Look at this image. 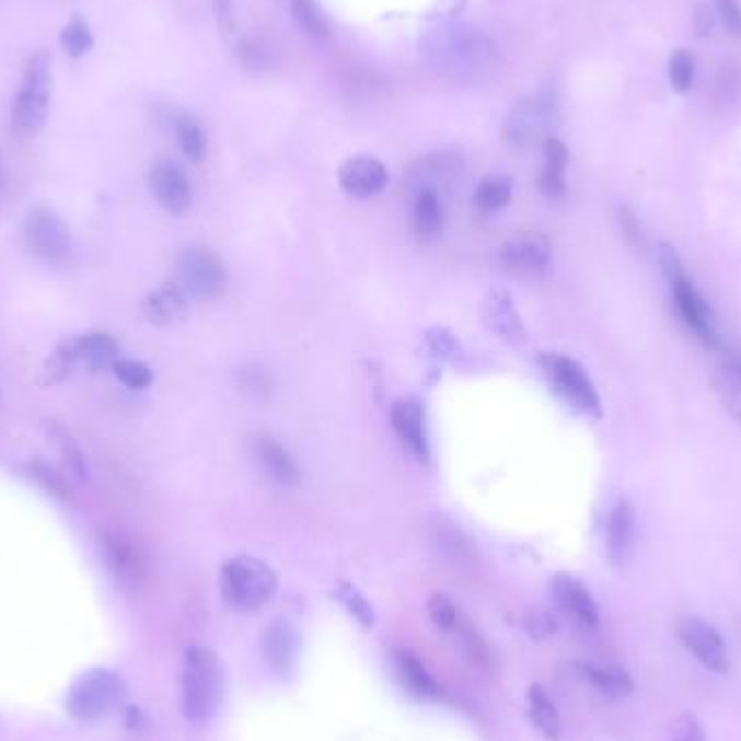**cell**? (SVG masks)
Returning a JSON list of instances; mask_svg holds the SVG:
<instances>
[{
  "label": "cell",
  "mask_w": 741,
  "mask_h": 741,
  "mask_svg": "<svg viewBox=\"0 0 741 741\" xmlns=\"http://www.w3.org/2000/svg\"><path fill=\"white\" fill-rule=\"evenodd\" d=\"M53 94V61L46 50H37L28 57L18 94L11 106V132L18 137H35L50 111Z\"/></svg>",
  "instance_id": "cell-1"
},
{
  "label": "cell",
  "mask_w": 741,
  "mask_h": 741,
  "mask_svg": "<svg viewBox=\"0 0 741 741\" xmlns=\"http://www.w3.org/2000/svg\"><path fill=\"white\" fill-rule=\"evenodd\" d=\"M223 698V668L219 657L205 648L192 646L183 661V714L192 722H205L217 711Z\"/></svg>",
  "instance_id": "cell-2"
},
{
  "label": "cell",
  "mask_w": 741,
  "mask_h": 741,
  "mask_svg": "<svg viewBox=\"0 0 741 741\" xmlns=\"http://www.w3.org/2000/svg\"><path fill=\"white\" fill-rule=\"evenodd\" d=\"M427 55L440 70L477 77L495 63V44L475 28H444L427 39Z\"/></svg>",
  "instance_id": "cell-3"
},
{
  "label": "cell",
  "mask_w": 741,
  "mask_h": 741,
  "mask_svg": "<svg viewBox=\"0 0 741 741\" xmlns=\"http://www.w3.org/2000/svg\"><path fill=\"white\" fill-rule=\"evenodd\" d=\"M278 579L274 570L250 555L230 559L221 570V594L225 603L239 612L260 610L276 592Z\"/></svg>",
  "instance_id": "cell-4"
},
{
  "label": "cell",
  "mask_w": 741,
  "mask_h": 741,
  "mask_svg": "<svg viewBox=\"0 0 741 741\" xmlns=\"http://www.w3.org/2000/svg\"><path fill=\"white\" fill-rule=\"evenodd\" d=\"M181 289L196 300L211 302L223 296L228 287V271L223 260L209 247H187L176 260Z\"/></svg>",
  "instance_id": "cell-5"
},
{
  "label": "cell",
  "mask_w": 741,
  "mask_h": 741,
  "mask_svg": "<svg viewBox=\"0 0 741 741\" xmlns=\"http://www.w3.org/2000/svg\"><path fill=\"white\" fill-rule=\"evenodd\" d=\"M661 260H663V267L668 271L681 317L703 343L718 347L720 340H718V334H716V327H714L711 309L707 306L703 296L696 291V287L690 282V278L683 274L676 254L665 247L663 254H661Z\"/></svg>",
  "instance_id": "cell-6"
},
{
  "label": "cell",
  "mask_w": 741,
  "mask_h": 741,
  "mask_svg": "<svg viewBox=\"0 0 741 741\" xmlns=\"http://www.w3.org/2000/svg\"><path fill=\"white\" fill-rule=\"evenodd\" d=\"M542 369L548 375L551 384L555 386V391L568 402L572 404L577 410L592 415V417H601V400L599 393L590 380V375L586 373V369L564 356V354H546L542 356Z\"/></svg>",
  "instance_id": "cell-7"
},
{
  "label": "cell",
  "mask_w": 741,
  "mask_h": 741,
  "mask_svg": "<svg viewBox=\"0 0 741 741\" xmlns=\"http://www.w3.org/2000/svg\"><path fill=\"white\" fill-rule=\"evenodd\" d=\"M121 698V681L111 670H90L68 692V711L77 720H99Z\"/></svg>",
  "instance_id": "cell-8"
},
{
  "label": "cell",
  "mask_w": 741,
  "mask_h": 741,
  "mask_svg": "<svg viewBox=\"0 0 741 741\" xmlns=\"http://www.w3.org/2000/svg\"><path fill=\"white\" fill-rule=\"evenodd\" d=\"M557 101L551 92H540L533 99L521 101L506 119L503 137L514 148H525L546 137L557 124Z\"/></svg>",
  "instance_id": "cell-9"
},
{
  "label": "cell",
  "mask_w": 741,
  "mask_h": 741,
  "mask_svg": "<svg viewBox=\"0 0 741 741\" xmlns=\"http://www.w3.org/2000/svg\"><path fill=\"white\" fill-rule=\"evenodd\" d=\"M26 241L33 254L53 265H63L74 254V239L70 225L61 219V215L37 207L26 217Z\"/></svg>",
  "instance_id": "cell-10"
},
{
  "label": "cell",
  "mask_w": 741,
  "mask_h": 741,
  "mask_svg": "<svg viewBox=\"0 0 741 741\" xmlns=\"http://www.w3.org/2000/svg\"><path fill=\"white\" fill-rule=\"evenodd\" d=\"M551 241L540 232H519L510 236L499 250L501 265L521 276L542 274L551 263Z\"/></svg>",
  "instance_id": "cell-11"
},
{
  "label": "cell",
  "mask_w": 741,
  "mask_h": 741,
  "mask_svg": "<svg viewBox=\"0 0 741 741\" xmlns=\"http://www.w3.org/2000/svg\"><path fill=\"white\" fill-rule=\"evenodd\" d=\"M679 637L685 648L709 670L727 672L729 670V652L722 636L703 618H683L679 623Z\"/></svg>",
  "instance_id": "cell-12"
},
{
  "label": "cell",
  "mask_w": 741,
  "mask_h": 741,
  "mask_svg": "<svg viewBox=\"0 0 741 741\" xmlns=\"http://www.w3.org/2000/svg\"><path fill=\"white\" fill-rule=\"evenodd\" d=\"M338 183L354 198H375L389 185V170L375 157H351L340 165Z\"/></svg>",
  "instance_id": "cell-13"
},
{
  "label": "cell",
  "mask_w": 741,
  "mask_h": 741,
  "mask_svg": "<svg viewBox=\"0 0 741 741\" xmlns=\"http://www.w3.org/2000/svg\"><path fill=\"white\" fill-rule=\"evenodd\" d=\"M150 189L161 205L163 211L170 215H185L192 209V185L185 172L174 165L172 161H159L150 170Z\"/></svg>",
  "instance_id": "cell-14"
},
{
  "label": "cell",
  "mask_w": 741,
  "mask_h": 741,
  "mask_svg": "<svg viewBox=\"0 0 741 741\" xmlns=\"http://www.w3.org/2000/svg\"><path fill=\"white\" fill-rule=\"evenodd\" d=\"M101 548L108 568L128 586H137L146 577V555L135 540L119 531H103Z\"/></svg>",
  "instance_id": "cell-15"
},
{
  "label": "cell",
  "mask_w": 741,
  "mask_h": 741,
  "mask_svg": "<svg viewBox=\"0 0 741 741\" xmlns=\"http://www.w3.org/2000/svg\"><path fill=\"white\" fill-rule=\"evenodd\" d=\"M252 453L260 468L280 486L296 488L302 484L304 475L298 466V462L291 458V453L278 444L271 436L267 433H256L252 436Z\"/></svg>",
  "instance_id": "cell-16"
},
{
  "label": "cell",
  "mask_w": 741,
  "mask_h": 741,
  "mask_svg": "<svg viewBox=\"0 0 741 741\" xmlns=\"http://www.w3.org/2000/svg\"><path fill=\"white\" fill-rule=\"evenodd\" d=\"M553 601L579 625L597 627L599 625V610L588 592V588L570 575H555L551 581Z\"/></svg>",
  "instance_id": "cell-17"
},
{
  "label": "cell",
  "mask_w": 741,
  "mask_h": 741,
  "mask_svg": "<svg viewBox=\"0 0 741 741\" xmlns=\"http://www.w3.org/2000/svg\"><path fill=\"white\" fill-rule=\"evenodd\" d=\"M391 421L408 451L425 462L429 458V442L425 431L424 406L417 400H397L391 408Z\"/></svg>",
  "instance_id": "cell-18"
},
{
  "label": "cell",
  "mask_w": 741,
  "mask_h": 741,
  "mask_svg": "<svg viewBox=\"0 0 741 741\" xmlns=\"http://www.w3.org/2000/svg\"><path fill=\"white\" fill-rule=\"evenodd\" d=\"M263 652H265V659L271 665V670H276L282 676L289 674L296 665V655H298V632H296V627L285 618L274 621L265 629Z\"/></svg>",
  "instance_id": "cell-19"
},
{
  "label": "cell",
  "mask_w": 741,
  "mask_h": 741,
  "mask_svg": "<svg viewBox=\"0 0 741 741\" xmlns=\"http://www.w3.org/2000/svg\"><path fill=\"white\" fill-rule=\"evenodd\" d=\"M187 313L189 304L185 291L176 285H163L143 300V315L159 327L176 325L187 317Z\"/></svg>",
  "instance_id": "cell-20"
},
{
  "label": "cell",
  "mask_w": 741,
  "mask_h": 741,
  "mask_svg": "<svg viewBox=\"0 0 741 741\" xmlns=\"http://www.w3.org/2000/svg\"><path fill=\"white\" fill-rule=\"evenodd\" d=\"M636 546V517L629 501H618L607 521V551L616 564H625Z\"/></svg>",
  "instance_id": "cell-21"
},
{
  "label": "cell",
  "mask_w": 741,
  "mask_h": 741,
  "mask_svg": "<svg viewBox=\"0 0 741 741\" xmlns=\"http://www.w3.org/2000/svg\"><path fill=\"white\" fill-rule=\"evenodd\" d=\"M74 349H77V358L79 362H83L88 369L92 371H101L106 369L119 360V345L115 340V336H111L108 332H85L81 336L74 338Z\"/></svg>",
  "instance_id": "cell-22"
},
{
  "label": "cell",
  "mask_w": 741,
  "mask_h": 741,
  "mask_svg": "<svg viewBox=\"0 0 741 741\" xmlns=\"http://www.w3.org/2000/svg\"><path fill=\"white\" fill-rule=\"evenodd\" d=\"M484 319L490 329L508 340H521L525 336L523 323L512 306V298L506 293H493L484 304Z\"/></svg>",
  "instance_id": "cell-23"
},
{
  "label": "cell",
  "mask_w": 741,
  "mask_h": 741,
  "mask_svg": "<svg viewBox=\"0 0 741 741\" xmlns=\"http://www.w3.org/2000/svg\"><path fill=\"white\" fill-rule=\"evenodd\" d=\"M544 157H546V167L540 176V189L548 198L559 200L566 194L564 170H566V163H568V150L561 141L546 139L544 141Z\"/></svg>",
  "instance_id": "cell-24"
},
{
  "label": "cell",
  "mask_w": 741,
  "mask_h": 741,
  "mask_svg": "<svg viewBox=\"0 0 741 741\" xmlns=\"http://www.w3.org/2000/svg\"><path fill=\"white\" fill-rule=\"evenodd\" d=\"M413 223L415 232L421 241H433L440 236L444 228V211L438 194L433 189H424L419 192L413 209Z\"/></svg>",
  "instance_id": "cell-25"
},
{
  "label": "cell",
  "mask_w": 741,
  "mask_h": 741,
  "mask_svg": "<svg viewBox=\"0 0 741 741\" xmlns=\"http://www.w3.org/2000/svg\"><path fill=\"white\" fill-rule=\"evenodd\" d=\"M528 701H530L531 720L537 727V731L542 736H546L548 740H559V736H561V720H559V714H557V707L553 705V701L544 692V687L531 685Z\"/></svg>",
  "instance_id": "cell-26"
},
{
  "label": "cell",
  "mask_w": 741,
  "mask_h": 741,
  "mask_svg": "<svg viewBox=\"0 0 741 741\" xmlns=\"http://www.w3.org/2000/svg\"><path fill=\"white\" fill-rule=\"evenodd\" d=\"M581 676L594 687L599 690L603 696L610 698H623L632 692V681L627 676V672L618 670V668H610V665H592V663H583L581 665Z\"/></svg>",
  "instance_id": "cell-27"
},
{
  "label": "cell",
  "mask_w": 741,
  "mask_h": 741,
  "mask_svg": "<svg viewBox=\"0 0 741 741\" xmlns=\"http://www.w3.org/2000/svg\"><path fill=\"white\" fill-rule=\"evenodd\" d=\"M48 433H50V438L55 440V444H57V449H59V453H61V458H63V464H66L68 473L83 482V479L88 477V462H85V455H83L79 442L72 438V433H70L63 425H48Z\"/></svg>",
  "instance_id": "cell-28"
},
{
  "label": "cell",
  "mask_w": 741,
  "mask_h": 741,
  "mask_svg": "<svg viewBox=\"0 0 741 741\" xmlns=\"http://www.w3.org/2000/svg\"><path fill=\"white\" fill-rule=\"evenodd\" d=\"M397 668H400V674L404 679V683L417 692L419 696H429V698H436L440 696V690L436 685V681L429 676V672L425 670L424 663L413 655V652H397Z\"/></svg>",
  "instance_id": "cell-29"
},
{
  "label": "cell",
  "mask_w": 741,
  "mask_h": 741,
  "mask_svg": "<svg viewBox=\"0 0 741 741\" xmlns=\"http://www.w3.org/2000/svg\"><path fill=\"white\" fill-rule=\"evenodd\" d=\"M718 393L729 415L741 424V358H731L718 373Z\"/></svg>",
  "instance_id": "cell-30"
},
{
  "label": "cell",
  "mask_w": 741,
  "mask_h": 741,
  "mask_svg": "<svg viewBox=\"0 0 741 741\" xmlns=\"http://www.w3.org/2000/svg\"><path fill=\"white\" fill-rule=\"evenodd\" d=\"M512 200V181L506 176H488L479 183L475 192V202L479 211L495 212L510 205Z\"/></svg>",
  "instance_id": "cell-31"
},
{
  "label": "cell",
  "mask_w": 741,
  "mask_h": 741,
  "mask_svg": "<svg viewBox=\"0 0 741 741\" xmlns=\"http://www.w3.org/2000/svg\"><path fill=\"white\" fill-rule=\"evenodd\" d=\"M61 46L72 59L85 57L94 48V33L85 18L74 15L61 31Z\"/></svg>",
  "instance_id": "cell-32"
},
{
  "label": "cell",
  "mask_w": 741,
  "mask_h": 741,
  "mask_svg": "<svg viewBox=\"0 0 741 741\" xmlns=\"http://www.w3.org/2000/svg\"><path fill=\"white\" fill-rule=\"evenodd\" d=\"M26 473L31 479H35L48 495L61 499V501H70L72 499V488L70 482L57 473L50 464H46L44 460H31L26 464Z\"/></svg>",
  "instance_id": "cell-33"
},
{
  "label": "cell",
  "mask_w": 741,
  "mask_h": 741,
  "mask_svg": "<svg viewBox=\"0 0 741 741\" xmlns=\"http://www.w3.org/2000/svg\"><path fill=\"white\" fill-rule=\"evenodd\" d=\"M77 362H79V358H77V349H74V338L61 340L55 347V351L50 354V358L46 360V367H44L46 384H61L72 373Z\"/></svg>",
  "instance_id": "cell-34"
},
{
  "label": "cell",
  "mask_w": 741,
  "mask_h": 741,
  "mask_svg": "<svg viewBox=\"0 0 741 741\" xmlns=\"http://www.w3.org/2000/svg\"><path fill=\"white\" fill-rule=\"evenodd\" d=\"M176 132H178V143H181L185 157L194 163H200L205 159V152H207V141H205V132H202L200 124L194 117L183 115L176 121Z\"/></svg>",
  "instance_id": "cell-35"
},
{
  "label": "cell",
  "mask_w": 741,
  "mask_h": 741,
  "mask_svg": "<svg viewBox=\"0 0 741 741\" xmlns=\"http://www.w3.org/2000/svg\"><path fill=\"white\" fill-rule=\"evenodd\" d=\"M291 7H293V15H296L300 28L309 37L325 39L329 35V26H327L325 18L321 15L315 0H291Z\"/></svg>",
  "instance_id": "cell-36"
},
{
  "label": "cell",
  "mask_w": 741,
  "mask_h": 741,
  "mask_svg": "<svg viewBox=\"0 0 741 741\" xmlns=\"http://www.w3.org/2000/svg\"><path fill=\"white\" fill-rule=\"evenodd\" d=\"M239 380V389L254 402H265L271 395V378L267 373V369L258 367V364H247L239 371L236 375Z\"/></svg>",
  "instance_id": "cell-37"
},
{
  "label": "cell",
  "mask_w": 741,
  "mask_h": 741,
  "mask_svg": "<svg viewBox=\"0 0 741 741\" xmlns=\"http://www.w3.org/2000/svg\"><path fill=\"white\" fill-rule=\"evenodd\" d=\"M453 632L460 637V644H462L466 657H468L475 665H479V668H488V665H490V650H488L486 641L477 636V632H475L462 616H460V621H458V625H455Z\"/></svg>",
  "instance_id": "cell-38"
},
{
  "label": "cell",
  "mask_w": 741,
  "mask_h": 741,
  "mask_svg": "<svg viewBox=\"0 0 741 741\" xmlns=\"http://www.w3.org/2000/svg\"><path fill=\"white\" fill-rule=\"evenodd\" d=\"M113 373L124 386L137 389V391L148 389L154 382L152 369L139 360H117L113 364Z\"/></svg>",
  "instance_id": "cell-39"
},
{
  "label": "cell",
  "mask_w": 741,
  "mask_h": 741,
  "mask_svg": "<svg viewBox=\"0 0 741 741\" xmlns=\"http://www.w3.org/2000/svg\"><path fill=\"white\" fill-rule=\"evenodd\" d=\"M427 610H429V618L433 621V625L440 632H453L458 621H460V612L455 610V605L444 597V594H431L427 601Z\"/></svg>",
  "instance_id": "cell-40"
},
{
  "label": "cell",
  "mask_w": 741,
  "mask_h": 741,
  "mask_svg": "<svg viewBox=\"0 0 741 741\" xmlns=\"http://www.w3.org/2000/svg\"><path fill=\"white\" fill-rule=\"evenodd\" d=\"M694 79V61L685 50H679L670 59V81L676 92H687Z\"/></svg>",
  "instance_id": "cell-41"
},
{
  "label": "cell",
  "mask_w": 741,
  "mask_h": 741,
  "mask_svg": "<svg viewBox=\"0 0 741 741\" xmlns=\"http://www.w3.org/2000/svg\"><path fill=\"white\" fill-rule=\"evenodd\" d=\"M716 7L731 35L741 39V7L738 0H716Z\"/></svg>",
  "instance_id": "cell-42"
},
{
  "label": "cell",
  "mask_w": 741,
  "mask_h": 741,
  "mask_svg": "<svg viewBox=\"0 0 741 741\" xmlns=\"http://www.w3.org/2000/svg\"><path fill=\"white\" fill-rule=\"evenodd\" d=\"M528 629H530L531 636L535 637V639L548 637L555 632V618L548 612H544V610H535V612L530 614Z\"/></svg>",
  "instance_id": "cell-43"
},
{
  "label": "cell",
  "mask_w": 741,
  "mask_h": 741,
  "mask_svg": "<svg viewBox=\"0 0 741 741\" xmlns=\"http://www.w3.org/2000/svg\"><path fill=\"white\" fill-rule=\"evenodd\" d=\"M674 741H705V736L692 716H681L674 725Z\"/></svg>",
  "instance_id": "cell-44"
},
{
  "label": "cell",
  "mask_w": 741,
  "mask_h": 741,
  "mask_svg": "<svg viewBox=\"0 0 741 741\" xmlns=\"http://www.w3.org/2000/svg\"><path fill=\"white\" fill-rule=\"evenodd\" d=\"M347 603H349L351 612L356 614V618H360L364 625H373V614H371L367 601H364L360 594L349 592V594H347Z\"/></svg>",
  "instance_id": "cell-45"
},
{
  "label": "cell",
  "mask_w": 741,
  "mask_h": 741,
  "mask_svg": "<svg viewBox=\"0 0 741 741\" xmlns=\"http://www.w3.org/2000/svg\"><path fill=\"white\" fill-rule=\"evenodd\" d=\"M711 24H714V15H711V9L709 7H701L698 9V15H696V28L701 35H707L711 31Z\"/></svg>",
  "instance_id": "cell-46"
},
{
  "label": "cell",
  "mask_w": 741,
  "mask_h": 741,
  "mask_svg": "<svg viewBox=\"0 0 741 741\" xmlns=\"http://www.w3.org/2000/svg\"><path fill=\"white\" fill-rule=\"evenodd\" d=\"M215 7L219 11V18H228V11H230V0H215Z\"/></svg>",
  "instance_id": "cell-47"
},
{
  "label": "cell",
  "mask_w": 741,
  "mask_h": 741,
  "mask_svg": "<svg viewBox=\"0 0 741 741\" xmlns=\"http://www.w3.org/2000/svg\"><path fill=\"white\" fill-rule=\"evenodd\" d=\"M0 187H2V172H0Z\"/></svg>",
  "instance_id": "cell-48"
}]
</instances>
